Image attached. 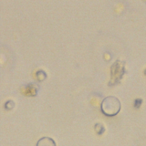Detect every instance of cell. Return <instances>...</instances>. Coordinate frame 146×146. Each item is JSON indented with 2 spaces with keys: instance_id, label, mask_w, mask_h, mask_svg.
I'll use <instances>...</instances> for the list:
<instances>
[{
  "instance_id": "6da1fadb",
  "label": "cell",
  "mask_w": 146,
  "mask_h": 146,
  "mask_svg": "<svg viewBox=\"0 0 146 146\" xmlns=\"http://www.w3.org/2000/svg\"><path fill=\"white\" fill-rule=\"evenodd\" d=\"M120 109V103L114 96H108L102 102L101 110L102 112L106 115L109 116H114L119 112Z\"/></svg>"
},
{
  "instance_id": "7a4b0ae2",
  "label": "cell",
  "mask_w": 146,
  "mask_h": 146,
  "mask_svg": "<svg viewBox=\"0 0 146 146\" xmlns=\"http://www.w3.org/2000/svg\"><path fill=\"white\" fill-rule=\"evenodd\" d=\"M124 63L120 61H116L111 68V80L109 85L113 86L117 83L124 74Z\"/></svg>"
},
{
  "instance_id": "3957f363",
  "label": "cell",
  "mask_w": 146,
  "mask_h": 146,
  "mask_svg": "<svg viewBox=\"0 0 146 146\" xmlns=\"http://www.w3.org/2000/svg\"><path fill=\"white\" fill-rule=\"evenodd\" d=\"M25 94L29 96H35L37 92V86L34 84H31L27 86L25 89Z\"/></svg>"
},
{
  "instance_id": "277c9868",
  "label": "cell",
  "mask_w": 146,
  "mask_h": 146,
  "mask_svg": "<svg viewBox=\"0 0 146 146\" xmlns=\"http://www.w3.org/2000/svg\"><path fill=\"white\" fill-rule=\"evenodd\" d=\"M37 145H55V143L54 142V141L49 137H44L42 139H40L37 143L36 144Z\"/></svg>"
},
{
  "instance_id": "5b68a950",
  "label": "cell",
  "mask_w": 146,
  "mask_h": 146,
  "mask_svg": "<svg viewBox=\"0 0 146 146\" xmlns=\"http://www.w3.org/2000/svg\"><path fill=\"white\" fill-rule=\"evenodd\" d=\"M95 131H96V133L99 135L102 134L105 130L103 126L100 124H96L95 125Z\"/></svg>"
},
{
  "instance_id": "8992f818",
  "label": "cell",
  "mask_w": 146,
  "mask_h": 146,
  "mask_svg": "<svg viewBox=\"0 0 146 146\" xmlns=\"http://www.w3.org/2000/svg\"><path fill=\"white\" fill-rule=\"evenodd\" d=\"M36 76L39 81H42L45 79L46 75L43 71H38L36 72Z\"/></svg>"
},
{
  "instance_id": "52a82bcc",
  "label": "cell",
  "mask_w": 146,
  "mask_h": 146,
  "mask_svg": "<svg viewBox=\"0 0 146 146\" xmlns=\"http://www.w3.org/2000/svg\"><path fill=\"white\" fill-rule=\"evenodd\" d=\"M143 100L141 99H136L134 101V107L136 108H140V107L141 106V104H142Z\"/></svg>"
},
{
  "instance_id": "ba28073f",
  "label": "cell",
  "mask_w": 146,
  "mask_h": 146,
  "mask_svg": "<svg viewBox=\"0 0 146 146\" xmlns=\"http://www.w3.org/2000/svg\"><path fill=\"white\" fill-rule=\"evenodd\" d=\"M14 106V102L11 100H9L5 104V108L7 110H11V108H13Z\"/></svg>"
},
{
  "instance_id": "9c48e42d",
  "label": "cell",
  "mask_w": 146,
  "mask_h": 146,
  "mask_svg": "<svg viewBox=\"0 0 146 146\" xmlns=\"http://www.w3.org/2000/svg\"><path fill=\"white\" fill-rule=\"evenodd\" d=\"M144 74H145V75H146V69L144 70Z\"/></svg>"
}]
</instances>
